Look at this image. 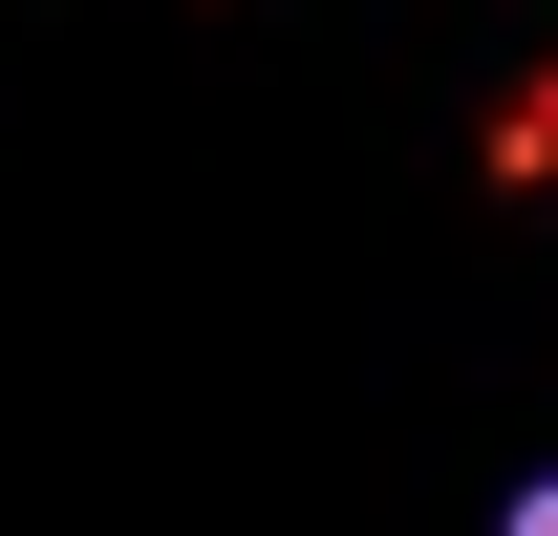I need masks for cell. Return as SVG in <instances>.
<instances>
[{
  "mask_svg": "<svg viewBox=\"0 0 558 536\" xmlns=\"http://www.w3.org/2000/svg\"><path fill=\"white\" fill-rule=\"evenodd\" d=\"M494 536H558V472H537V494H515V515H494Z\"/></svg>",
  "mask_w": 558,
  "mask_h": 536,
  "instance_id": "1",
  "label": "cell"
}]
</instances>
